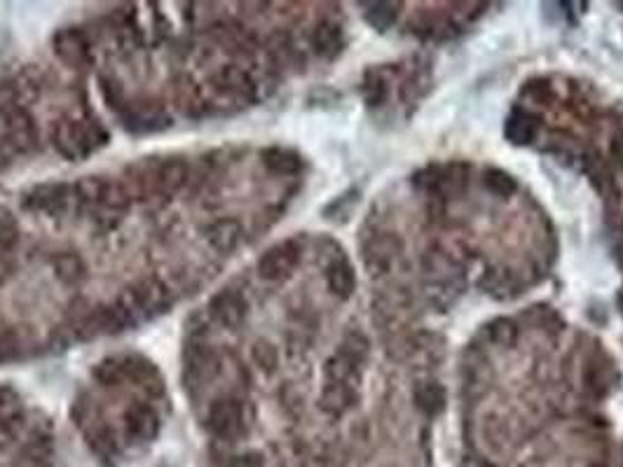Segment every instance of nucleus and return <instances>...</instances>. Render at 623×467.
Instances as JSON below:
<instances>
[{
    "mask_svg": "<svg viewBox=\"0 0 623 467\" xmlns=\"http://www.w3.org/2000/svg\"><path fill=\"white\" fill-rule=\"evenodd\" d=\"M354 402V390L349 388L347 383H328L326 390H323L322 397V407L331 414H340L347 407H352Z\"/></svg>",
    "mask_w": 623,
    "mask_h": 467,
    "instance_id": "14",
    "label": "nucleus"
},
{
    "mask_svg": "<svg viewBox=\"0 0 623 467\" xmlns=\"http://www.w3.org/2000/svg\"><path fill=\"white\" fill-rule=\"evenodd\" d=\"M21 350V341L14 332H3L0 334V363H10L17 360Z\"/></svg>",
    "mask_w": 623,
    "mask_h": 467,
    "instance_id": "22",
    "label": "nucleus"
},
{
    "mask_svg": "<svg viewBox=\"0 0 623 467\" xmlns=\"http://www.w3.org/2000/svg\"><path fill=\"white\" fill-rule=\"evenodd\" d=\"M7 395H10V393H7L5 388H0V407H3V404L7 402Z\"/></svg>",
    "mask_w": 623,
    "mask_h": 467,
    "instance_id": "29",
    "label": "nucleus"
},
{
    "mask_svg": "<svg viewBox=\"0 0 623 467\" xmlns=\"http://www.w3.org/2000/svg\"><path fill=\"white\" fill-rule=\"evenodd\" d=\"M54 272H57V276H59L64 283L75 286V283L85 276V266H82V260H80L78 255L61 253L54 257Z\"/></svg>",
    "mask_w": 623,
    "mask_h": 467,
    "instance_id": "15",
    "label": "nucleus"
},
{
    "mask_svg": "<svg viewBox=\"0 0 623 467\" xmlns=\"http://www.w3.org/2000/svg\"><path fill=\"white\" fill-rule=\"evenodd\" d=\"M593 467H600V465H593Z\"/></svg>",
    "mask_w": 623,
    "mask_h": 467,
    "instance_id": "31",
    "label": "nucleus"
},
{
    "mask_svg": "<svg viewBox=\"0 0 623 467\" xmlns=\"http://www.w3.org/2000/svg\"><path fill=\"white\" fill-rule=\"evenodd\" d=\"M183 379L188 386H204L214 379L218 370L216 356L206 344H191L183 357Z\"/></svg>",
    "mask_w": 623,
    "mask_h": 467,
    "instance_id": "3",
    "label": "nucleus"
},
{
    "mask_svg": "<svg viewBox=\"0 0 623 467\" xmlns=\"http://www.w3.org/2000/svg\"><path fill=\"white\" fill-rule=\"evenodd\" d=\"M191 175V166L183 159H171V162L162 164V169L158 173V185L164 195H174L183 188Z\"/></svg>",
    "mask_w": 623,
    "mask_h": 467,
    "instance_id": "7",
    "label": "nucleus"
},
{
    "mask_svg": "<svg viewBox=\"0 0 623 467\" xmlns=\"http://www.w3.org/2000/svg\"><path fill=\"white\" fill-rule=\"evenodd\" d=\"M209 309H211V316L223 325V327L235 330V327L242 325L244 316H246V299H244L239 292L225 290L211 299Z\"/></svg>",
    "mask_w": 623,
    "mask_h": 467,
    "instance_id": "5",
    "label": "nucleus"
},
{
    "mask_svg": "<svg viewBox=\"0 0 623 467\" xmlns=\"http://www.w3.org/2000/svg\"><path fill=\"white\" fill-rule=\"evenodd\" d=\"M298 260H300V248L295 246L293 241H286L282 246H275L262 255L258 262V273L265 280H279L293 272Z\"/></svg>",
    "mask_w": 623,
    "mask_h": 467,
    "instance_id": "4",
    "label": "nucleus"
},
{
    "mask_svg": "<svg viewBox=\"0 0 623 467\" xmlns=\"http://www.w3.org/2000/svg\"><path fill=\"white\" fill-rule=\"evenodd\" d=\"M101 203H104L105 208H111V211H125V208L129 206V192H127L120 182L108 180Z\"/></svg>",
    "mask_w": 623,
    "mask_h": 467,
    "instance_id": "19",
    "label": "nucleus"
},
{
    "mask_svg": "<svg viewBox=\"0 0 623 467\" xmlns=\"http://www.w3.org/2000/svg\"><path fill=\"white\" fill-rule=\"evenodd\" d=\"M415 400H417V407L422 409V411H426V414H436V411H440L443 409V390L439 388V386H422L417 393H415Z\"/></svg>",
    "mask_w": 623,
    "mask_h": 467,
    "instance_id": "17",
    "label": "nucleus"
},
{
    "mask_svg": "<svg viewBox=\"0 0 623 467\" xmlns=\"http://www.w3.org/2000/svg\"><path fill=\"white\" fill-rule=\"evenodd\" d=\"M315 45L322 54H328V57L335 54L342 45L340 28L333 27V24H323V27H319L315 33Z\"/></svg>",
    "mask_w": 623,
    "mask_h": 467,
    "instance_id": "16",
    "label": "nucleus"
},
{
    "mask_svg": "<svg viewBox=\"0 0 623 467\" xmlns=\"http://www.w3.org/2000/svg\"><path fill=\"white\" fill-rule=\"evenodd\" d=\"M10 437H12L10 428H7L5 423H0V447H5L7 441H10Z\"/></svg>",
    "mask_w": 623,
    "mask_h": 467,
    "instance_id": "28",
    "label": "nucleus"
},
{
    "mask_svg": "<svg viewBox=\"0 0 623 467\" xmlns=\"http://www.w3.org/2000/svg\"><path fill=\"white\" fill-rule=\"evenodd\" d=\"M366 19H368V24H373L378 31H387L393 21H396V5H387V3L375 5L373 10L366 14Z\"/></svg>",
    "mask_w": 623,
    "mask_h": 467,
    "instance_id": "21",
    "label": "nucleus"
},
{
    "mask_svg": "<svg viewBox=\"0 0 623 467\" xmlns=\"http://www.w3.org/2000/svg\"><path fill=\"white\" fill-rule=\"evenodd\" d=\"M253 360H256L258 367H262L265 371H272L276 367L275 346L268 344V341H258V344L253 346Z\"/></svg>",
    "mask_w": 623,
    "mask_h": 467,
    "instance_id": "23",
    "label": "nucleus"
},
{
    "mask_svg": "<svg viewBox=\"0 0 623 467\" xmlns=\"http://www.w3.org/2000/svg\"><path fill=\"white\" fill-rule=\"evenodd\" d=\"M230 467H265L262 463V456L256 454V451H249V454H239L230 461Z\"/></svg>",
    "mask_w": 623,
    "mask_h": 467,
    "instance_id": "25",
    "label": "nucleus"
},
{
    "mask_svg": "<svg viewBox=\"0 0 623 467\" xmlns=\"http://www.w3.org/2000/svg\"><path fill=\"white\" fill-rule=\"evenodd\" d=\"M14 273V257L12 250H0V286L10 280Z\"/></svg>",
    "mask_w": 623,
    "mask_h": 467,
    "instance_id": "26",
    "label": "nucleus"
},
{
    "mask_svg": "<svg viewBox=\"0 0 623 467\" xmlns=\"http://www.w3.org/2000/svg\"><path fill=\"white\" fill-rule=\"evenodd\" d=\"M486 185L497 196H511L516 192V180L506 171L492 169L486 173Z\"/></svg>",
    "mask_w": 623,
    "mask_h": 467,
    "instance_id": "18",
    "label": "nucleus"
},
{
    "mask_svg": "<svg viewBox=\"0 0 623 467\" xmlns=\"http://www.w3.org/2000/svg\"><path fill=\"white\" fill-rule=\"evenodd\" d=\"M206 423L216 437L235 440L244 430V404L239 400H218L211 404Z\"/></svg>",
    "mask_w": 623,
    "mask_h": 467,
    "instance_id": "2",
    "label": "nucleus"
},
{
    "mask_svg": "<svg viewBox=\"0 0 623 467\" xmlns=\"http://www.w3.org/2000/svg\"><path fill=\"white\" fill-rule=\"evenodd\" d=\"M17 243V227L12 222H0V250H12Z\"/></svg>",
    "mask_w": 623,
    "mask_h": 467,
    "instance_id": "24",
    "label": "nucleus"
},
{
    "mask_svg": "<svg viewBox=\"0 0 623 467\" xmlns=\"http://www.w3.org/2000/svg\"><path fill=\"white\" fill-rule=\"evenodd\" d=\"M105 143V134L98 124L75 122V119H61L54 129V145L66 159H82L94 152L98 145Z\"/></svg>",
    "mask_w": 623,
    "mask_h": 467,
    "instance_id": "1",
    "label": "nucleus"
},
{
    "mask_svg": "<svg viewBox=\"0 0 623 467\" xmlns=\"http://www.w3.org/2000/svg\"><path fill=\"white\" fill-rule=\"evenodd\" d=\"M206 239L216 250H232L242 239V225L237 220H221L216 225H211Z\"/></svg>",
    "mask_w": 623,
    "mask_h": 467,
    "instance_id": "10",
    "label": "nucleus"
},
{
    "mask_svg": "<svg viewBox=\"0 0 623 467\" xmlns=\"http://www.w3.org/2000/svg\"><path fill=\"white\" fill-rule=\"evenodd\" d=\"M262 162H265V166H268L269 171H275V173H282V175L298 173L302 166L300 157L295 155V152H291V149H284V148L265 149V152H262Z\"/></svg>",
    "mask_w": 623,
    "mask_h": 467,
    "instance_id": "12",
    "label": "nucleus"
},
{
    "mask_svg": "<svg viewBox=\"0 0 623 467\" xmlns=\"http://www.w3.org/2000/svg\"><path fill=\"white\" fill-rule=\"evenodd\" d=\"M328 287L338 295V297L347 299L356 287V273L352 269V264L347 262H335L328 269Z\"/></svg>",
    "mask_w": 623,
    "mask_h": 467,
    "instance_id": "11",
    "label": "nucleus"
},
{
    "mask_svg": "<svg viewBox=\"0 0 623 467\" xmlns=\"http://www.w3.org/2000/svg\"><path fill=\"white\" fill-rule=\"evenodd\" d=\"M57 52L64 61L78 65L87 58V40L80 31H64L57 35Z\"/></svg>",
    "mask_w": 623,
    "mask_h": 467,
    "instance_id": "8",
    "label": "nucleus"
},
{
    "mask_svg": "<svg viewBox=\"0 0 623 467\" xmlns=\"http://www.w3.org/2000/svg\"><path fill=\"white\" fill-rule=\"evenodd\" d=\"M28 206L57 213V211H61V208L66 206V188L64 185H45V188H38L31 195V199H28Z\"/></svg>",
    "mask_w": 623,
    "mask_h": 467,
    "instance_id": "13",
    "label": "nucleus"
},
{
    "mask_svg": "<svg viewBox=\"0 0 623 467\" xmlns=\"http://www.w3.org/2000/svg\"><path fill=\"white\" fill-rule=\"evenodd\" d=\"M3 164H5V155H3V149H0V169H3Z\"/></svg>",
    "mask_w": 623,
    "mask_h": 467,
    "instance_id": "30",
    "label": "nucleus"
},
{
    "mask_svg": "<svg viewBox=\"0 0 623 467\" xmlns=\"http://www.w3.org/2000/svg\"><path fill=\"white\" fill-rule=\"evenodd\" d=\"M105 185H108V180H104V178H92V175H90V178H82V180L78 182V195L82 196L85 202L101 203Z\"/></svg>",
    "mask_w": 623,
    "mask_h": 467,
    "instance_id": "20",
    "label": "nucleus"
},
{
    "mask_svg": "<svg viewBox=\"0 0 623 467\" xmlns=\"http://www.w3.org/2000/svg\"><path fill=\"white\" fill-rule=\"evenodd\" d=\"M127 430L129 435L138 441H151L158 437L160 433V418L155 414V409L148 404H131L127 409Z\"/></svg>",
    "mask_w": 623,
    "mask_h": 467,
    "instance_id": "6",
    "label": "nucleus"
},
{
    "mask_svg": "<svg viewBox=\"0 0 623 467\" xmlns=\"http://www.w3.org/2000/svg\"><path fill=\"white\" fill-rule=\"evenodd\" d=\"M537 131H539V124L534 122L530 115H525V112H513V115L509 117V122H506L504 134L511 143L527 145L537 138Z\"/></svg>",
    "mask_w": 623,
    "mask_h": 467,
    "instance_id": "9",
    "label": "nucleus"
},
{
    "mask_svg": "<svg viewBox=\"0 0 623 467\" xmlns=\"http://www.w3.org/2000/svg\"><path fill=\"white\" fill-rule=\"evenodd\" d=\"M611 155L623 166V134H617V136L611 138Z\"/></svg>",
    "mask_w": 623,
    "mask_h": 467,
    "instance_id": "27",
    "label": "nucleus"
}]
</instances>
